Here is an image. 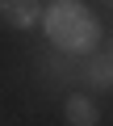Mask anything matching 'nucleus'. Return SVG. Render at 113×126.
I'll return each instance as SVG.
<instances>
[{
    "mask_svg": "<svg viewBox=\"0 0 113 126\" xmlns=\"http://www.w3.org/2000/svg\"><path fill=\"white\" fill-rule=\"evenodd\" d=\"M42 30L54 46H63L71 55H92L96 42H100V21L75 4V0H54V4H46V17H42Z\"/></svg>",
    "mask_w": 113,
    "mask_h": 126,
    "instance_id": "f257e3e1",
    "label": "nucleus"
},
{
    "mask_svg": "<svg viewBox=\"0 0 113 126\" xmlns=\"http://www.w3.org/2000/svg\"><path fill=\"white\" fill-rule=\"evenodd\" d=\"M42 17H46L42 0H0V21L13 30H34L42 25Z\"/></svg>",
    "mask_w": 113,
    "mask_h": 126,
    "instance_id": "f03ea898",
    "label": "nucleus"
},
{
    "mask_svg": "<svg viewBox=\"0 0 113 126\" xmlns=\"http://www.w3.org/2000/svg\"><path fill=\"white\" fill-rule=\"evenodd\" d=\"M80 80L96 93H109L113 88V55L109 50H92L84 55V67H80Z\"/></svg>",
    "mask_w": 113,
    "mask_h": 126,
    "instance_id": "7ed1b4c3",
    "label": "nucleus"
},
{
    "mask_svg": "<svg viewBox=\"0 0 113 126\" xmlns=\"http://www.w3.org/2000/svg\"><path fill=\"white\" fill-rule=\"evenodd\" d=\"M42 72H50L54 84H67V80L80 76V55H71V50H63V46H54V50L42 59Z\"/></svg>",
    "mask_w": 113,
    "mask_h": 126,
    "instance_id": "20e7f679",
    "label": "nucleus"
},
{
    "mask_svg": "<svg viewBox=\"0 0 113 126\" xmlns=\"http://www.w3.org/2000/svg\"><path fill=\"white\" fill-rule=\"evenodd\" d=\"M63 113H67V126H100V109H96L92 97L71 93V97L63 101Z\"/></svg>",
    "mask_w": 113,
    "mask_h": 126,
    "instance_id": "39448f33",
    "label": "nucleus"
},
{
    "mask_svg": "<svg viewBox=\"0 0 113 126\" xmlns=\"http://www.w3.org/2000/svg\"><path fill=\"white\" fill-rule=\"evenodd\" d=\"M109 55H113V42H109Z\"/></svg>",
    "mask_w": 113,
    "mask_h": 126,
    "instance_id": "423d86ee",
    "label": "nucleus"
}]
</instances>
